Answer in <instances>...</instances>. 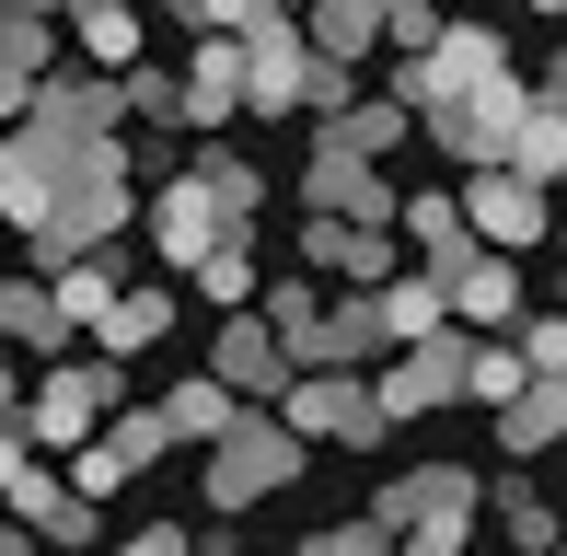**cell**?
Returning a JSON list of instances; mask_svg holds the SVG:
<instances>
[{"label": "cell", "mask_w": 567, "mask_h": 556, "mask_svg": "<svg viewBox=\"0 0 567 556\" xmlns=\"http://www.w3.org/2000/svg\"><path fill=\"white\" fill-rule=\"evenodd\" d=\"M0 556H35V534H23V522H12V511H0Z\"/></svg>", "instance_id": "obj_45"}, {"label": "cell", "mask_w": 567, "mask_h": 556, "mask_svg": "<svg viewBox=\"0 0 567 556\" xmlns=\"http://www.w3.org/2000/svg\"><path fill=\"white\" fill-rule=\"evenodd\" d=\"M127 128H186V70H127Z\"/></svg>", "instance_id": "obj_35"}, {"label": "cell", "mask_w": 567, "mask_h": 556, "mask_svg": "<svg viewBox=\"0 0 567 556\" xmlns=\"http://www.w3.org/2000/svg\"><path fill=\"white\" fill-rule=\"evenodd\" d=\"M186 174H197V186L220 197V220H231V233H255V209H267V174H255V163H244L231 140H209V151H197Z\"/></svg>", "instance_id": "obj_32"}, {"label": "cell", "mask_w": 567, "mask_h": 556, "mask_svg": "<svg viewBox=\"0 0 567 556\" xmlns=\"http://www.w3.org/2000/svg\"><path fill=\"white\" fill-rule=\"evenodd\" d=\"M313 464V441H301L278 406H244V429L231 441H209L197 452V487H209V522H244V511H267L290 475Z\"/></svg>", "instance_id": "obj_2"}, {"label": "cell", "mask_w": 567, "mask_h": 556, "mask_svg": "<svg viewBox=\"0 0 567 556\" xmlns=\"http://www.w3.org/2000/svg\"><path fill=\"white\" fill-rule=\"evenodd\" d=\"M301 23H313V47H324V59H371V47H394V35H382V0H301Z\"/></svg>", "instance_id": "obj_31"}, {"label": "cell", "mask_w": 567, "mask_h": 556, "mask_svg": "<svg viewBox=\"0 0 567 556\" xmlns=\"http://www.w3.org/2000/svg\"><path fill=\"white\" fill-rule=\"evenodd\" d=\"M35 545H47V556H93V545H105V498H82V487H70L59 511L35 522Z\"/></svg>", "instance_id": "obj_38"}, {"label": "cell", "mask_w": 567, "mask_h": 556, "mask_svg": "<svg viewBox=\"0 0 567 556\" xmlns=\"http://www.w3.org/2000/svg\"><path fill=\"white\" fill-rule=\"evenodd\" d=\"M382 12H394V0H382Z\"/></svg>", "instance_id": "obj_52"}, {"label": "cell", "mask_w": 567, "mask_h": 556, "mask_svg": "<svg viewBox=\"0 0 567 556\" xmlns=\"http://www.w3.org/2000/svg\"><path fill=\"white\" fill-rule=\"evenodd\" d=\"M394 244L417 267H452V256H475V209H463V186H405V220H394Z\"/></svg>", "instance_id": "obj_22"}, {"label": "cell", "mask_w": 567, "mask_h": 556, "mask_svg": "<svg viewBox=\"0 0 567 556\" xmlns=\"http://www.w3.org/2000/svg\"><path fill=\"white\" fill-rule=\"evenodd\" d=\"M301 545H313V556H405V534L371 522V511H359V522H324V534H301Z\"/></svg>", "instance_id": "obj_40"}, {"label": "cell", "mask_w": 567, "mask_h": 556, "mask_svg": "<svg viewBox=\"0 0 567 556\" xmlns=\"http://www.w3.org/2000/svg\"><path fill=\"white\" fill-rule=\"evenodd\" d=\"M522 12H545V23H556V12H567V0H522Z\"/></svg>", "instance_id": "obj_48"}, {"label": "cell", "mask_w": 567, "mask_h": 556, "mask_svg": "<svg viewBox=\"0 0 567 556\" xmlns=\"http://www.w3.org/2000/svg\"><path fill=\"white\" fill-rule=\"evenodd\" d=\"M509 82V35L498 23H475V12H452L441 23V47H429V59H394V93L405 105H463V93H498Z\"/></svg>", "instance_id": "obj_5"}, {"label": "cell", "mask_w": 567, "mask_h": 556, "mask_svg": "<svg viewBox=\"0 0 567 556\" xmlns=\"http://www.w3.org/2000/svg\"><path fill=\"white\" fill-rule=\"evenodd\" d=\"M163 337H174V278H127L116 313L93 325V348H105V360H140V348H163Z\"/></svg>", "instance_id": "obj_24"}, {"label": "cell", "mask_w": 567, "mask_h": 556, "mask_svg": "<svg viewBox=\"0 0 567 556\" xmlns=\"http://www.w3.org/2000/svg\"><path fill=\"white\" fill-rule=\"evenodd\" d=\"M371 522H394L405 545H475L486 522V464H394L371 487Z\"/></svg>", "instance_id": "obj_4"}, {"label": "cell", "mask_w": 567, "mask_h": 556, "mask_svg": "<svg viewBox=\"0 0 567 556\" xmlns=\"http://www.w3.org/2000/svg\"><path fill=\"white\" fill-rule=\"evenodd\" d=\"M301 209H313V220H359V233H394V220H405V186H394L382 163H359V151H324V140H313Z\"/></svg>", "instance_id": "obj_11"}, {"label": "cell", "mask_w": 567, "mask_h": 556, "mask_svg": "<svg viewBox=\"0 0 567 556\" xmlns=\"http://www.w3.org/2000/svg\"><path fill=\"white\" fill-rule=\"evenodd\" d=\"M545 93H556V105H567V47H556V70H545Z\"/></svg>", "instance_id": "obj_46"}, {"label": "cell", "mask_w": 567, "mask_h": 556, "mask_svg": "<svg viewBox=\"0 0 567 556\" xmlns=\"http://www.w3.org/2000/svg\"><path fill=\"white\" fill-rule=\"evenodd\" d=\"M35 128H59V140H127V70H47V82H35Z\"/></svg>", "instance_id": "obj_15"}, {"label": "cell", "mask_w": 567, "mask_h": 556, "mask_svg": "<svg viewBox=\"0 0 567 556\" xmlns=\"http://www.w3.org/2000/svg\"><path fill=\"white\" fill-rule=\"evenodd\" d=\"M324 301H337V290H324V278L301 267V278H267V301H255V313H267L278 337H290V360H313V337H324Z\"/></svg>", "instance_id": "obj_33"}, {"label": "cell", "mask_w": 567, "mask_h": 556, "mask_svg": "<svg viewBox=\"0 0 567 556\" xmlns=\"http://www.w3.org/2000/svg\"><path fill=\"white\" fill-rule=\"evenodd\" d=\"M23 116H35V82H23V70L0 59V128H23Z\"/></svg>", "instance_id": "obj_43"}, {"label": "cell", "mask_w": 567, "mask_h": 556, "mask_svg": "<svg viewBox=\"0 0 567 556\" xmlns=\"http://www.w3.org/2000/svg\"><path fill=\"white\" fill-rule=\"evenodd\" d=\"M140 0H82L70 12V47H82V70H140Z\"/></svg>", "instance_id": "obj_28"}, {"label": "cell", "mask_w": 567, "mask_h": 556, "mask_svg": "<svg viewBox=\"0 0 567 556\" xmlns=\"http://www.w3.org/2000/svg\"><path fill=\"white\" fill-rule=\"evenodd\" d=\"M116 406H127V360H105V348H70V360H47L35 394H23V441H35L47 464H70V452H82Z\"/></svg>", "instance_id": "obj_3"}, {"label": "cell", "mask_w": 567, "mask_h": 556, "mask_svg": "<svg viewBox=\"0 0 567 556\" xmlns=\"http://www.w3.org/2000/svg\"><path fill=\"white\" fill-rule=\"evenodd\" d=\"M209 371L231 394H244V406H278V394L301 383V360H290V337H278L267 313H220V337H209Z\"/></svg>", "instance_id": "obj_13"}, {"label": "cell", "mask_w": 567, "mask_h": 556, "mask_svg": "<svg viewBox=\"0 0 567 556\" xmlns=\"http://www.w3.org/2000/svg\"><path fill=\"white\" fill-rule=\"evenodd\" d=\"M105 556H197V534L186 522H127V545H105Z\"/></svg>", "instance_id": "obj_42"}, {"label": "cell", "mask_w": 567, "mask_h": 556, "mask_svg": "<svg viewBox=\"0 0 567 556\" xmlns=\"http://www.w3.org/2000/svg\"><path fill=\"white\" fill-rule=\"evenodd\" d=\"M209 556H231V522H220V545H209Z\"/></svg>", "instance_id": "obj_49"}, {"label": "cell", "mask_w": 567, "mask_h": 556, "mask_svg": "<svg viewBox=\"0 0 567 556\" xmlns=\"http://www.w3.org/2000/svg\"><path fill=\"white\" fill-rule=\"evenodd\" d=\"M0 348H12V360H70V348H82V325L59 313V278H12L0 267Z\"/></svg>", "instance_id": "obj_19"}, {"label": "cell", "mask_w": 567, "mask_h": 556, "mask_svg": "<svg viewBox=\"0 0 567 556\" xmlns=\"http://www.w3.org/2000/svg\"><path fill=\"white\" fill-rule=\"evenodd\" d=\"M186 290L209 301V313H255V301H267V267H255V233H220V244H209V267H197Z\"/></svg>", "instance_id": "obj_29"}, {"label": "cell", "mask_w": 567, "mask_h": 556, "mask_svg": "<svg viewBox=\"0 0 567 556\" xmlns=\"http://www.w3.org/2000/svg\"><path fill=\"white\" fill-rule=\"evenodd\" d=\"M23 394H35V360H12V348H0V418H23Z\"/></svg>", "instance_id": "obj_44"}, {"label": "cell", "mask_w": 567, "mask_h": 556, "mask_svg": "<svg viewBox=\"0 0 567 556\" xmlns=\"http://www.w3.org/2000/svg\"><path fill=\"white\" fill-rule=\"evenodd\" d=\"M151 256H163L174 278H197V267H209V244L231 233V220H220V197L209 186H197V174H163V186H151Z\"/></svg>", "instance_id": "obj_14"}, {"label": "cell", "mask_w": 567, "mask_h": 556, "mask_svg": "<svg viewBox=\"0 0 567 556\" xmlns=\"http://www.w3.org/2000/svg\"><path fill=\"white\" fill-rule=\"evenodd\" d=\"M405 556H475V545H405Z\"/></svg>", "instance_id": "obj_47"}, {"label": "cell", "mask_w": 567, "mask_h": 556, "mask_svg": "<svg viewBox=\"0 0 567 556\" xmlns=\"http://www.w3.org/2000/svg\"><path fill=\"white\" fill-rule=\"evenodd\" d=\"M441 278H452V325H463V337H509V325L533 313V301H522V256H498V244L452 256Z\"/></svg>", "instance_id": "obj_16"}, {"label": "cell", "mask_w": 567, "mask_h": 556, "mask_svg": "<svg viewBox=\"0 0 567 556\" xmlns=\"http://www.w3.org/2000/svg\"><path fill=\"white\" fill-rule=\"evenodd\" d=\"M522 105H533V93H522V70H509L498 93H463V105H429V116H417V140L441 151V163L486 174V163H498V151H509V128H522Z\"/></svg>", "instance_id": "obj_12"}, {"label": "cell", "mask_w": 567, "mask_h": 556, "mask_svg": "<svg viewBox=\"0 0 567 556\" xmlns=\"http://www.w3.org/2000/svg\"><path fill=\"white\" fill-rule=\"evenodd\" d=\"M174 23H197V35H255V23H278V12H301V0H163Z\"/></svg>", "instance_id": "obj_36"}, {"label": "cell", "mask_w": 567, "mask_h": 556, "mask_svg": "<svg viewBox=\"0 0 567 556\" xmlns=\"http://www.w3.org/2000/svg\"><path fill=\"white\" fill-rule=\"evenodd\" d=\"M290 556H313V545H290Z\"/></svg>", "instance_id": "obj_51"}, {"label": "cell", "mask_w": 567, "mask_h": 556, "mask_svg": "<svg viewBox=\"0 0 567 556\" xmlns=\"http://www.w3.org/2000/svg\"><path fill=\"white\" fill-rule=\"evenodd\" d=\"M382 360H394L382 290H337V301H324V337H313V360H301V371H382Z\"/></svg>", "instance_id": "obj_20"}, {"label": "cell", "mask_w": 567, "mask_h": 556, "mask_svg": "<svg viewBox=\"0 0 567 556\" xmlns=\"http://www.w3.org/2000/svg\"><path fill=\"white\" fill-rule=\"evenodd\" d=\"M498 163L533 174V186H567V105H556V93H533V105H522V128H509Z\"/></svg>", "instance_id": "obj_30"}, {"label": "cell", "mask_w": 567, "mask_h": 556, "mask_svg": "<svg viewBox=\"0 0 567 556\" xmlns=\"http://www.w3.org/2000/svg\"><path fill=\"white\" fill-rule=\"evenodd\" d=\"M0 244H23V233H12V220H0Z\"/></svg>", "instance_id": "obj_50"}, {"label": "cell", "mask_w": 567, "mask_h": 556, "mask_svg": "<svg viewBox=\"0 0 567 556\" xmlns=\"http://www.w3.org/2000/svg\"><path fill=\"white\" fill-rule=\"evenodd\" d=\"M463 209H475V244H498V256H533V244H556L567 197H556V186H533V174H509V163H486V174H463Z\"/></svg>", "instance_id": "obj_9"}, {"label": "cell", "mask_w": 567, "mask_h": 556, "mask_svg": "<svg viewBox=\"0 0 567 556\" xmlns=\"http://www.w3.org/2000/svg\"><path fill=\"white\" fill-rule=\"evenodd\" d=\"M371 383H382V418H394V429H417V418H441V406H475V337L441 325V337L394 348Z\"/></svg>", "instance_id": "obj_6"}, {"label": "cell", "mask_w": 567, "mask_h": 556, "mask_svg": "<svg viewBox=\"0 0 567 556\" xmlns=\"http://www.w3.org/2000/svg\"><path fill=\"white\" fill-rule=\"evenodd\" d=\"M244 116V35H197V59H186V128H231Z\"/></svg>", "instance_id": "obj_23"}, {"label": "cell", "mask_w": 567, "mask_h": 556, "mask_svg": "<svg viewBox=\"0 0 567 556\" xmlns=\"http://www.w3.org/2000/svg\"><path fill=\"white\" fill-rule=\"evenodd\" d=\"M545 452H567V371H533L498 406V464H545Z\"/></svg>", "instance_id": "obj_21"}, {"label": "cell", "mask_w": 567, "mask_h": 556, "mask_svg": "<svg viewBox=\"0 0 567 556\" xmlns=\"http://www.w3.org/2000/svg\"><path fill=\"white\" fill-rule=\"evenodd\" d=\"M509 337H522V360H533V371H567V301H545V313H522Z\"/></svg>", "instance_id": "obj_41"}, {"label": "cell", "mask_w": 567, "mask_h": 556, "mask_svg": "<svg viewBox=\"0 0 567 556\" xmlns=\"http://www.w3.org/2000/svg\"><path fill=\"white\" fill-rule=\"evenodd\" d=\"M382 325H394V348H417V337H441V325H452V278L405 256L394 278H382Z\"/></svg>", "instance_id": "obj_27"}, {"label": "cell", "mask_w": 567, "mask_h": 556, "mask_svg": "<svg viewBox=\"0 0 567 556\" xmlns=\"http://www.w3.org/2000/svg\"><path fill=\"white\" fill-rule=\"evenodd\" d=\"M301 267H313L324 290H382V278L405 267V244H394V233H359V220H313V209H301Z\"/></svg>", "instance_id": "obj_17"}, {"label": "cell", "mask_w": 567, "mask_h": 556, "mask_svg": "<svg viewBox=\"0 0 567 556\" xmlns=\"http://www.w3.org/2000/svg\"><path fill=\"white\" fill-rule=\"evenodd\" d=\"M405 128H417V105H405V93L394 82H382V93H359V105L348 116H324V151H359V163H382V151H405Z\"/></svg>", "instance_id": "obj_25"}, {"label": "cell", "mask_w": 567, "mask_h": 556, "mask_svg": "<svg viewBox=\"0 0 567 556\" xmlns=\"http://www.w3.org/2000/svg\"><path fill=\"white\" fill-rule=\"evenodd\" d=\"M522 383H533V360H522V337H475V406L498 418V406H509V394H522Z\"/></svg>", "instance_id": "obj_37"}, {"label": "cell", "mask_w": 567, "mask_h": 556, "mask_svg": "<svg viewBox=\"0 0 567 556\" xmlns=\"http://www.w3.org/2000/svg\"><path fill=\"white\" fill-rule=\"evenodd\" d=\"M556 556H567V545H556Z\"/></svg>", "instance_id": "obj_54"}, {"label": "cell", "mask_w": 567, "mask_h": 556, "mask_svg": "<svg viewBox=\"0 0 567 556\" xmlns=\"http://www.w3.org/2000/svg\"><path fill=\"white\" fill-rule=\"evenodd\" d=\"M163 418H174V441H186V452H209V441H231V429H244V394H231V383H220V371H209V360H197V371H186V383H174V394H163Z\"/></svg>", "instance_id": "obj_26"}, {"label": "cell", "mask_w": 567, "mask_h": 556, "mask_svg": "<svg viewBox=\"0 0 567 556\" xmlns=\"http://www.w3.org/2000/svg\"><path fill=\"white\" fill-rule=\"evenodd\" d=\"M486 534H498L509 556H556V545H567V511L545 498V475H533V464H498V475H486Z\"/></svg>", "instance_id": "obj_18"}, {"label": "cell", "mask_w": 567, "mask_h": 556, "mask_svg": "<svg viewBox=\"0 0 567 556\" xmlns=\"http://www.w3.org/2000/svg\"><path fill=\"white\" fill-rule=\"evenodd\" d=\"M278 418H290L301 441H337V452H382V441H394L371 371H301V383L278 394Z\"/></svg>", "instance_id": "obj_8"}, {"label": "cell", "mask_w": 567, "mask_h": 556, "mask_svg": "<svg viewBox=\"0 0 567 556\" xmlns=\"http://www.w3.org/2000/svg\"><path fill=\"white\" fill-rule=\"evenodd\" d=\"M116 290H127V267H116V256H82V267H59V313L82 325V348H93V325L116 313Z\"/></svg>", "instance_id": "obj_34"}, {"label": "cell", "mask_w": 567, "mask_h": 556, "mask_svg": "<svg viewBox=\"0 0 567 556\" xmlns=\"http://www.w3.org/2000/svg\"><path fill=\"white\" fill-rule=\"evenodd\" d=\"M70 163H82V140H59V128H0V220L12 233H35L47 209H59V186H70Z\"/></svg>", "instance_id": "obj_10"}, {"label": "cell", "mask_w": 567, "mask_h": 556, "mask_svg": "<svg viewBox=\"0 0 567 556\" xmlns=\"http://www.w3.org/2000/svg\"><path fill=\"white\" fill-rule=\"evenodd\" d=\"M556 197H567V186H556Z\"/></svg>", "instance_id": "obj_53"}, {"label": "cell", "mask_w": 567, "mask_h": 556, "mask_svg": "<svg viewBox=\"0 0 567 556\" xmlns=\"http://www.w3.org/2000/svg\"><path fill=\"white\" fill-rule=\"evenodd\" d=\"M0 59H12L23 82H47V70H59V23H35V12H12V0H0Z\"/></svg>", "instance_id": "obj_39"}, {"label": "cell", "mask_w": 567, "mask_h": 556, "mask_svg": "<svg viewBox=\"0 0 567 556\" xmlns=\"http://www.w3.org/2000/svg\"><path fill=\"white\" fill-rule=\"evenodd\" d=\"M127 209H140V174H127V140H82V163H70V186H59V209L35 220V278H59V267H82V256H116V233H127Z\"/></svg>", "instance_id": "obj_1"}, {"label": "cell", "mask_w": 567, "mask_h": 556, "mask_svg": "<svg viewBox=\"0 0 567 556\" xmlns=\"http://www.w3.org/2000/svg\"><path fill=\"white\" fill-rule=\"evenodd\" d=\"M313 93H324L313 23H301V12L255 23V35H244V116H313Z\"/></svg>", "instance_id": "obj_7"}]
</instances>
